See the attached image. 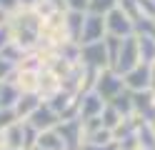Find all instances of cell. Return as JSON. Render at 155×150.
<instances>
[{
	"label": "cell",
	"mask_w": 155,
	"mask_h": 150,
	"mask_svg": "<svg viewBox=\"0 0 155 150\" xmlns=\"http://www.w3.org/2000/svg\"><path fill=\"white\" fill-rule=\"evenodd\" d=\"M5 25L10 30V38L13 43H18L25 53L38 48L40 43V25H43V18L35 13L33 8H18L13 13L5 15Z\"/></svg>",
	"instance_id": "obj_1"
},
{
	"label": "cell",
	"mask_w": 155,
	"mask_h": 150,
	"mask_svg": "<svg viewBox=\"0 0 155 150\" xmlns=\"http://www.w3.org/2000/svg\"><path fill=\"white\" fill-rule=\"evenodd\" d=\"M125 90V83H123V75H118L115 70H100L98 80H95V93H98L105 103H110L115 95H120Z\"/></svg>",
	"instance_id": "obj_2"
},
{
	"label": "cell",
	"mask_w": 155,
	"mask_h": 150,
	"mask_svg": "<svg viewBox=\"0 0 155 150\" xmlns=\"http://www.w3.org/2000/svg\"><path fill=\"white\" fill-rule=\"evenodd\" d=\"M58 135L63 138L65 143V150H80L85 138H83V120L80 118H73V120H60L55 125Z\"/></svg>",
	"instance_id": "obj_3"
},
{
	"label": "cell",
	"mask_w": 155,
	"mask_h": 150,
	"mask_svg": "<svg viewBox=\"0 0 155 150\" xmlns=\"http://www.w3.org/2000/svg\"><path fill=\"white\" fill-rule=\"evenodd\" d=\"M138 63H140V55H138V38H135V35L123 38V45H120V53H118V63H115L113 70H115L118 75H125L128 70H133Z\"/></svg>",
	"instance_id": "obj_4"
},
{
	"label": "cell",
	"mask_w": 155,
	"mask_h": 150,
	"mask_svg": "<svg viewBox=\"0 0 155 150\" xmlns=\"http://www.w3.org/2000/svg\"><path fill=\"white\" fill-rule=\"evenodd\" d=\"M105 33L115 38H128V35H135V25L120 8H113L105 15Z\"/></svg>",
	"instance_id": "obj_5"
},
{
	"label": "cell",
	"mask_w": 155,
	"mask_h": 150,
	"mask_svg": "<svg viewBox=\"0 0 155 150\" xmlns=\"http://www.w3.org/2000/svg\"><path fill=\"white\" fill-rule=\"evenodd\" d=\"M45 103L58 113L60 120H73V118H78V108H80V103H78L75 95L65 93V90H58V93H55L50 100H45Z\"/></svg>",
	"instance_id": "obj_6"
},
{
	"label": "cell",
	"mask_w": 155,
	"mask_h": 150,
	"mask_svg": "<svg viewBox=\"0 0 155 150\" xmlns=\"http://www.w3.org/2000/svg\"><path fill=\"white\" fill-rule=\"evenodd\" d=\"M80 63L85 68H95V70H108V53H105V43H88L80 45Z\"/></svg>",
	"instance_id": "obj_7"
},
{
	"label": "cell",
	"mask_w": 155,
	"mask_h": 150,
	"mask_svg": "<svg viewBox=\"0 0 155 150\" xmlns=\"http://www.w3.org/2000/svg\"><path fill=\"white\" fill-rule=\"evenodd\" d=\"M105 35H108V33H105V15H93V13H88V15H85V23H83L80 45L105 40Z\"/></svg>",
	"instance_id": "obj_8"
},
{
	"label": "cell",
	"mask_w": 155,
	"mask_h": 150,
	"mask_svg": "<svg viewBox=\"0 0 155 150\" xmlns=\"http://www.w3.org/2000/svg\"><path fill=\"white\" fill-rule=\"evenodd\" d=\"M123 83H125V90H130V93L150 90V65L138 63L133 70H128V73L123 75Z\"/></svg>",
	"instance_id": "obj_9"
},
{
	"label": "cell",
	"mask_w": 155,
	"mask_h": 150,
	"mask_svg": "<svg viewBox=\"0 0 155 150\" xmlns=\"http://www.w3.org/2000/svg\"><path fill=\"white\" fill-rule=\"evenodd\" d=\"M133 115L143 118L145 123H153L155 120V93L153 90L133 93Z\"/></svg>",
	"instance_id": "obj_10"
},
{
	"label": "cell",
	"mask_w": 155,
	"mask_h": 150,
	"mask_svg": "<svg viewBox=\"0 0 155 150\" xmlns=\"http://www.w3.org/2000/svg\"><path fill=\"white\" fill-rule=\"evenodd\" d=\"M10 83H15V88L20 90V95L25 93H38V80H40V73L38 70H28V68H15L13 75L8 78Z\"/></svg>",
	"instance_id": "obj_11"
},
{
	"label": "cell",
	"mask_w": 155,
	"mask_h": 150,
	"mask_svg": "<svg viewBox=\"0 0 155 150\" xmlns=\"http://www.w3.org/2000/svg\"><path fill=\"white\" fill-rule=\"evenodd\" d=\"M78 103H80V108H78V118L80 120H90V118H100L103 108H105V100L95 93H85L78 98Z\"/></svg>",
	"instance_id": "obj_12"
},
{
	"label": "cell",
	"mask_w": 155,
	"mask_h": 150,
	"mask_svg": "<svg viewBox=\"0 0 155 150\" xmlns=\"http://www.w3.org/2000/svg\"><path fill=\"white\" fill-rule=\"evenodd\" d=\"M28 123H30L38 133H43V130H53L58 123H60V118H58V113H55L48 103H40V108L28 118Z\"/></svg>",
	"instance_id": "obj_13"
},
{
	"label": "cell",
	"mask_w": 155,
	"mask_h": 150,
	"mask_svg": "<svg viewBox=\"0 0 155 150\" xmlns=\"http://www.w3.org/2000/svg\"><path fill=\"white\" fill-rule=\"evenodd\" d=\"M83 73H85V65L83 63H73L68 68V73L60 78V90H65V93L78 98L80 95V88H83Z\"/></svg>",
	"instance_id": "obj_14"
},
{
	"label": "cell",
	"mask_w": 155,
	"mask_h": 150,
	"mask_svg": "<svg viewBox=\"0 0 155 150\" xmlns=\"http://www.w3.org/2000/svg\"><path fill=\"white\" fill-rule=\"evenodd\" d=\"M0 148L25 150V145H23V120H18V123H13L10 128H5L0 133Z\"/></svg>",
	"instance_id": "obj_15"
},
{
	"label": "cell",
	"mask_w": 155,
	"mask_h": 150,
	"mask_svg": "<svg viewBox=\"0 0 155 150\" xmlns=\"http://www.w3.org/2000/svg\"><path fill=\"white\" fill-rule=\"evenodd\" d=\"M40 103H43V98L38 95V93H25V95H20L18 98V103H15V115H18V120H28L38 108H40Z\"/></svg>",
	"instance_id": "obj_16"
},
{
	"label": "cell",
	"mask_w": 155,
	"mask_h": 150,
	"mask_svg": "<svg viewBox=\"0 0 155 150\" xmlns=\"http://www.w3.org/2000/svg\"><path fill=\"white\" fill-rule=\"evenodd\" d=\"M85 15H88V13H75V10H68V13H65V33H68V40H73V43H78V45H80Z\"/></svg>",
	"instance_id": "obj_17"
},
{
	"label": "cell",
	"mask_w": 155,
	"mask_h": 150,
	"mask_svg": "<svg viewBox=\"0 0 155 150\" xmlns=\"http://www.w3.org/2000/svg\"><path fill=\"white\" fill-rule=\"evenodd\" d=\"M58 90H60V78H58L55 73H50V70H43L40 73V80H38V95L45 100H50Z\"/></svg>",
	"instance_id": "obj_18"
},
{
	"label": "cell",
	"mask_w": 155,
	"mask_h": 150,
	"mask_svg": "<svg viewBox=\"0 0 155 150\" xmlns=\"http://www.w3.org/2000/svg\"><path fill=\"white\" fill-rule=\"evenodd\" d=\"M140 123H143V118H138V115L123 118L120 123L113 128V140H115V143H120V140H125V138H133L135 133H138V125Z\"/></svg>",
	"instance_id": "obj_19"
},
{
	"label": "cell",
	"mask_w": 155,
	"mask_h": 150,
	"mask_svg": "<svg viewBox=\"0 0 155 150\" xmlns=\"http://www.w3.org/2000/svg\"><path fill=\"white\" fill-rule=\"evenodd\" d=\"M35 148H40V150H65V143H63V138L58 135V130H43L40 135H38V143Z\"/></svg>",
	"instance_id": "obj_20"
},
{
	"label": "cell",
	"mask_w": 155,
	"mask_h": 150,
	"mask_svg": "<svg viewBox=\"0 0 155 150\" xmlns=\"http://www.w3.org/2000/svg\"><path fill=\"white\" fill-rule=\"evenodd\" d=\"M135 38H138V55H140V63H143V65L155 63V38H148V35H135Z\"/></svg>",
	"instance_id": "obj_21"
},
{
	"label": "cell",
	"mask_w": 155,
	"mask_h": 150,
	"mask_svg": "<svg viewBox=\"0 0 155 150\" xmlns=\"http://www.w3.org/2000/svg\"><path fill=\"white\" fill-rule=\"evenodd\" d=\"M18 98H20V90L15 88V83L3 80L0 83V108H15Z\"/></svg>",
	"instance_id": "obj_22"
},
{
	"label": "cell",
	"mask_w": 155,
	"mask_h": 150,
	"mask_svg": "<svg viewBox=\"0 0 155 150\" xmlns=\"http://www.w3.org/2000/svg\"><path fill=\"white\" fill-rule=\"evenodd\" d=\"M108 105H113L115 110H118L120 118H130L133 115V93H130V90H123V93L115 95Z\"/></svg>",
	"instance_id": "obj_23"
},
{
	"label": "cell",
	"mask_w": 155,
	"mask_h": 150,
	"mask_svg": "<svg viewBox=\"0 0 155 150\" xmlns=\"http://www.w3.org/2000/svg\"><path fill=\"white\" fill-rule=\"evenodd\" d=\"M135 138H138V145H140L143 150H155V130H153L150 123H145V120H143V123L138 125Z\"/></svg>",
	"instance_id": "obj_24"
},
{
	"label": "cell",
	"mask_w": 155,
	"mask_h": 150,
	"mask_svg": "<svg viewBox=\"0 0 155 150\" xmlns=\"http://www.w3.org/2000/svg\"><path fill=\"white\" fill-rule=\"evenodd\" d=\"M55 53H58V58H63L65 63H80V45L78 43H73V40H65L63 45H58L55 48Z\"/></svg>",
	"instance_id": "obj_25"
},
{
	"label": "cell",
	"mask_w": 155,
	"mask_h": 150,
	"mask_svg": "<svg viewBox=\"0 0 155 150\" xmlns=\"http://www.w3.org/2000/svg\"><path fill=\"white\" fill-rule=\"evenodd\" d=\"M0 58L8 60V63H10L13 68H18V65H20L23 60H25V50L18 45V43H13V40H10V43H8L3 50H0Z\"/></svg>",
	"instance_id": "obj_26"
},
{
	"label": "cell",
	"mask_w": 155,
	"mask_h": 150,
	"mask_svg": "<svg viewBox=\"0 0 155 150\" xmlns=\"http://www.w3.org/2000/svg\"><path fill=\"white\" fill-rule=\"evenodd\" d=\"M33 10L45 20L48 15H53V13H63V10H68V8H65V0H40V3H38Z\"/></svg>",
	"instance_id": "obj_27"
},
{
	"label": "cell",
	"mask_w": 155,
	"mask_h": 150,
	"mask_svg": "<svg viewBox=\"0 0 155 150\" xmlns=\"http://www.w3.org/2000/svg\"><path fill=\"white\" fill-rule=\"evenodd\" d=\"M105 53H108V70L115 68L118 63V53H120V45H123V38H115V35H105Z\"/></svg>",
	"instance_id": "obj_28"
},
{
	"label": "cell",
	"mask_w": 155,
	"mask_h": 150,
	"mask_svg": "<svg viewBox=\"0 0 155 150\" xmlns=\"http://www.w3.org/2000/svg\"><path fill=\"white\" fill-rule=\"evenodd\" d=\"M85 143H90V145H108V143H115V140H113V130L98 128V130H93V133L85 138Z\"/></svg>",
	"instance_id": "obj_29"
},
{
	"label": "cell",
	"mask_w": 155,
	"mask_h": 150,
	"mask_svg": "<svg viewBox=\"0 0 155 150\" xmlns=\"http://www.w3.org/2000/svg\"><path fill=\"white\" fill-rule=\"evenodd\" d=\"M113 8H118V0H90L88 3V13H93V15H108Z\"/></svg>",
	"instance_id": "obj_30"
},
{
	"label": "cell",
	"mask_w": 155,
	"mask_h": 150,
	"mask_svg": "<svg viewBox=\"0 0 155 150\" xmlns=\"http://www.w3.org/2000/svg\"><path fill=\"white\" fill-rule=\"evenodd\" d=\"M100 120H103V128H108V130H113L115 125H118L120 123V113H118V110H115L113 105H108V103H105V108H103V113H100Z\"/></svg>",
	"instance_id": "obj_31"
},
{
	"label": "cell",
	"mask_w": 155,
	"mask_h": 150,
	"mask_svg": "<svg viewBox=\"0 0 155 150\" xmlns=\"http://www.w3.org/2000/svg\"><path fill=\"white\" fill-rule=\"evenodd\" d=\"M118 8L133 20V23L143 18V15H140V8H138V0H118Z\"/></svg>",
	"instance_id": "obj_32"
},
{
	"label": "cell",
	"mask_w": 155,
	"mask_h": 150,
	"mask_svg": "<svg viewBox=\"0 0 155 150\" xmlns=\"http://www.w3.org/2000/svg\"><path fill=\"white\" fill-rule=\"evenodd\" d=\"M38 130L28 123V120H23V145H25V150H30V148H35V143H38Z\"/></svg>",
	"instance_id": "obj_33"
},
{
	"label": "cell",
	"mask_w": 155,
	"mask_h": 150,
	"mask_svg": "<svg viewBox=\"0 0 155 150\" xmlns=\"http://www.w3.org/2000/svg\"><path fill=\"white\" fill-rule=\"evenodd\" d=\"M13 123H18V115L13 108H0V133H3L5 128H10Z\"/></svg>",
	"instance_id": "obj_34"
},
{
	"label": "cell",
	"mask_w": 155,
	"mask_h": 150,
	"mask_svg": "<svg viewBox=\"0 0 155 150\" xmlns=\"http://www.w3.org/2000/svg\"><path fill=\"white\" fill-rule=\"evenodd\" d=\"M138 8L143 18H155V0H138Z\"/></svg>",
	"instance_id": "obj_35"
},
{
	"label": "cell",
	"mask_w": 155,
	"mask_h": 150,
	"mask_svg": "<svg viewBox=\"0 0 155 150\" xmlns=\"http://www.w3.org/2000/svg\"><path fill=\"white\" fill-rule=\"evenodd\" d=\"M88 3L90 0H65V8L75 10V13H88Z\"/></svg>",
	"instance_id": "obj_36"
},
{
	"label": "cell",
	"mask_w": 155,
	"mask_h": 150,
	"mask_svg": "<svg viewBox=\"0 0 155 150\" xmlns=\"http://www.w3.org/2000/svg\"><path fill=\"white\" fill-rule=\"evenodd\" d=\"M13 70H15V68L8 63V60H3V58H0V83L10 78V75H13Z\"/></svg>",
	"instance_id": "obj_37"
},
{
	"label": "cell",
	"mask_w": 155,
	"mask_h": 150,
	"mask_svg": "<svg viewBox=\"0 0 155 150\" xmlns=\"http://www.w3.org/2000/svg\"><path fill=\"white\" fill-rule=\"evenodd\" d=\"M20 8V0H0V10L8 15V13H13V10Z\"/></svg>",
	"instance_id": "obj_38"
},
{
	"label": "cell",
	"mask_w": 155,
	"mask_h": 150,
	"mask_svg": "<svg viewBox=\"0 0 155 150\" xmlns=\"http://www.w3.org/2000/svg\"><path fill=\"white\" fill-rule=\"evenodd\" d=\"M10 40H13V38H10V30H8V25L3 23V25H0V50L10 43Z\"/></svg>",
	"instance_id": "obj_39"
},
{
	"label": "cell",
	"mask_w": 155,
	"mask_h": 150,
	"mask_svg": "<svg viewBox=\"0 0 155 150\" xmlns=\"http://www.w3.org/2000/svg\"><path fill=\"white\" fill-rule=\"evenodd\" d=\"M150 90L155 93V63H150Z\"/></svg>",
	"instance_id": "obj_40"
},
{
	"label": "cell",
	"mask_w": 155,
	"mask_h": 150,
	"mask_svg": "<svg viewBox=\"0 0 155 150\" xmlns=\"http://www.w3.org/2000/svg\"><path fill=\"white\" fill-rule=\"evenodd\" d=\"M40 0H20V8H35Z\"/></svg>",
	"instance_id": "obj_41"
},
{
	"label": "cell",
	"mask_w": 155,
	"mask_h": 150,
	"mask_svg": "<svg viewBox=\"0 0 155 150\" xmlns=\"http://www.w3.org/2000/svg\"><path fill=\"white\" fill-rule=\"evenodd\" d=\"M5 23V13H3V10H0V25H3Z\"/></svg>",
	"instance_id": "obj_42"
},
{
	"label": "cell",
	"mask_w": 155,
	"mask_h": 150,
	"mask_svg": "<svg viewBox=\"0 0 155 150\" xmlns=\"http://www.w3.org/2000/svg\"><path fill=\"white\" fill-rule=\"evenodd\" d=\"M30 150H40V148H30Z\"/></svg>",
	"instance_id": "obj_43"
},
{
	"label": "cell",
	"mask_w": 155,
	"mask_h": 150,
	"mask_svg": "<svg viewBox=\"0 0 155 150\" xmlns=\"http://www.w3.org/2000/svg\"><path fill=\"white\" fill-rule=\"evenodd\" d=\"M0 150H8V148H0Z\"/></svg>",
	"instance_id": "obj_44"
},
{
	"label": "cell",
	"mask_w": 155,
	"mask_h": 150,
	"mask_svg": "<svg viewBox=\"0 0 155 150\" xmlns=\"http://www.w3.org/2000/svg\"><path fill=\"white\" fill-rule=\"evenodd\" d=\"M153 20H155V18H153Z\"/></svg>",
	"instance_id": "obj_45"
}]
</instances>
